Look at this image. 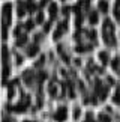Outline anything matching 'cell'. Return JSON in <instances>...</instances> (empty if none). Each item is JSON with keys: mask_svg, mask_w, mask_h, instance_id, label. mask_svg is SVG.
I'll return each instance as SVG.
<instances>
[{"mask_svg": "<svg viewBox=\"0 0 120 122\" xmlns=\"http://www.w3.org/2000/svg\"><path fill=\"white\" fill-rule=\"evenodd\" d=\"M99 8H101V11H104V12H105V11L108 9V5L105 3L104 0H101V3H99Z\"/></svg>", "mask_w": 120, "mask_h": 122, "instance_id": "obj_1", "label": "cell"}]
</instances>
